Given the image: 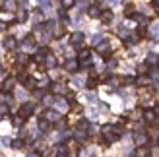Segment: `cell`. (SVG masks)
Wrapping results in <instances>:
<instances>
[{
	"label": "cell",
	"instance_id": "cell-1",
	"mask_svg": "<svg viewBox=\"0 0 159 157\" xmlns=\"http://www.w3.org/2000/svg\"><path fill=\"white\" fill-rule=\"evenodd\" d=\"M101 134L105 136V144H111V142H116L118 138H120V128L118 126H113V124H105V126L101 128Z\"/></svg>",
	"mask_w": 159,
	"mask_h": 157
},
{
	"label": "cell",
	"instance_id": "cell-2",
	"mask_svg": "<svg viewBox=\"0 0 159 157\" xmlns=\"http://www.w3.org/2000/svg\"><path fill=\"white\" fill-rule=\"evenodd\" d=\"M33 111H35V103H31V101H25V103H23L21 105V109H20V119L21 120H25L27 119V116H31V114H33Z\"/></svg>",
	"mask_w": 159,
	"mask_h": 157
},
{
	"label": "cell",
	"instance_id": "cell-3",
	"mask_svg": "<svg viewBox=\"0 0 159 157\" xmlns=\"http://www.w3.org/2000/svg\"><path fill=\"white\" fill-rule=\"evenodd\" d=\"M43 116H45L47 122H58L60 120V114H58V111H54V109H47L43 113Z\"/></svg>",
	"mask_w": 159,
	"mask_h": 157
},
{
	"label": "cell",
	"instance_id": "cell-4",
	"mask_svg": "<svg viewBox=\"0 0 159 157\" xmlns=\"http://www.w3.org/2000/svg\"><path fill=\"white\" fill-rule=\"evenodd\" d=\"M2 47H4L6 51H14L16 47H18V41H16V37L8 35V37H4V41H2Z\"/></svg>",
	"mask_w": 159,
	"mask_h": 157
},
{
	"label": "cell",
	"instance_id": "cell-5",
	"mask_svg": "<svg viewBox=\"0 0 159 157\" xmlns=\"http://www.w3.org/2000/svg\"><path fill=\"white\" fill-rule=\"evenodd\" d=\"M66 147H68V150H66V155H68V157H76V155L80 153V146H78L76 142H70Z\"/></svg>",
	"mask_w": 159,
	"mask_h": 157
},
{
	"label": "cell",
	"instance_id": "cell-6",
	"mask_svg": "<svg viewBox=\"0 0 159 157\" xmlns=\"http://www.w3.org/2000/svg\"><path fill=\"white\" fill-rule=\"evenodd\" d=\"M70 43H72L74 47H82V43H84V33H72V37H70Z\"/></svg>",
	"mask_w": 159,
	"mask_h": 157
},
{
	"label": "cell",
	"instance_id": "cell-7",
	"mask_svg": "<svg viewBox=\"0 0 159 157\" xmlns=\"http://www.w3.org/2000/svg\"><path fill=\"white\" fill-rule=\"evenodd\" d=\"M134 142L138 144V147H142V146H146V142H148V136L144 134V132H136V134H134Z\"/></svg>",
	"mask_w": 159,
	"mask_h": 157
},
{
	"label": "cell",
	"instance_id": "cell-8",
	"mask_svg": "<svg viewBox=\"0 0 159 157\" xmlns=\"http://www.w3.org/2000/svg\"><path fill=\"white\" fill-rule=\"evenodd\" d=\"M113 18H115V14L111 12V10H103L101 16H99V20H101L103 23H111V21H113Z\"/></svg>",
	"mask_w": 159,
	"mask_h": 157
},
{
	"label": "cell",
	"instance_id": "cell-9",
	"mask_svg": "<svg viewBox=\"0 0 159 157\" xmlns=\"http://www.w3.org/2000/svg\"><path fill=\"white\" fill-rule=\"evenodd\" d=\"M87 14H89V18H99V16H101L99 4H91L89 8H87Z\"/></svg>",
	"mask_w": 159,
	"mask_h": 157
},
{
	"label": "cell",
	"instance_id": "cell-10",
	"mask_svg": "<svg viewBox=\"0 0 159 157\" xmlns=\"http://www.w3.org/2000/svg\"><path fill=\"white\" fill-rule=\"evenodd\" d=\"M14 78H6V82L2 83V91L4 93H12V89H14Z\"/></svg>",
	"mask_w": 159,
	"mask_h": 157
},
{
	"label": "cell",
	"instance_id": "cell-11",
	"mask_svg": "<svg viewBox=\"0 0 159 157\" xmlns=\"http://www.w3.org/2000/svg\"><path fill=\"white\" fill-rule=\"evenodd\" d=\"M51 91H52V93H66V83H62V82L52 83V85H51Z\"/></svg>",
	"mask_w": 159,
	"mask_h": 157
},
{
	"label": "cell",
	"instance_id": "cell-12",
	"mask_svg": "<svg viewBox=\"0 0 159 157\" xmlns=\"http://www.w3.org/2000/svg\"><path fill=\"white\" fill-rule=\"evenodd\" d=\"M21 43H23V47H25V49H33V47H35V37H33V35H25Z\"/></svg>",
	"mask_w": 159,
	"mask_h": 157
},
{
	"label": "cell",
	"instance_id": "cell-13",
	"mask_svg": "<svg viewBox=\"0 0 159 157\" xmlns=\"http://www.w3.org/2000/svg\"><path fill=\"white\" fill-rule=\"evenodd\" d=\"M64 68L68 70V72H78V68H80V62L72 58V60H68V62H66V66H64Z\"/></svg>",
	"mask_w": 159,
	"mask_h": 157
},
{
	"label": "cell",
	"instance_id": "cell-14",
	"mask_svg": "<svg viewBox=\"0 0 159 157\" xmlns=\"http://www.w3.org/2000/svg\"><path fill=\"white\" fill-rule=\"evenodd\" d=\"M25 20H27V10H25V8H20L18 16H16V23H23Z\"/></svg>",
	"mask_w": 159,
	"mask_h": 157
},
{
	"label": "cell",
	"instance_id": "cell-15",
	"mask_svg": "<svg viewBox=\"0 0 159 157\" xmlns=\"http://www.w3.org/2000/svg\"><path fill=\"white\" fill-rule=\"evenodd\" d=\"M37 128L41 130V132H49V130H51V122H47L45 119H39V122H37Z\"/></svg>",
	"mask_w": 159,
	"mask_h": 157
},
{
	"label": "cell",
	"instance_id": "cell-16",
	"mask_svg": "<svg viewBox=\"0 0 159 157\" xmlns=\"http://www.w3.org/2000/svg\"><path fill=\"white\" fill-rule=\"evenodd\" d=\"M144 120H146V122H149V124L155 122V111H153V109H148V111L144 113Z\"/></svg>",
	"mask_w": 159,
	"mask_h": 157
},
{
	"label": "cell",
	"instance_id": "cell-17",
	"mask_svg": "<svg viewBox=\"0 0 159 157\" xmlns=\"http://www.w3.org/2000/svg\"><path fill=\"white\" fill-rule=\"evenodd\" d=\"M54 66H57V58H54L52 54H49V56L45 58V68H49V70H52Z\"/></svg>",
	"mask_w": 159,
	"mask_h": 157
},
{
	"label": "cell",
	"instance_id": "cell-18",
	"mask_svg": "<svg viewBox=\"0 0 159 157\" xmlns=\"http://www.w3.org/2000/svg\"><path fill=\"white\" fill-rule=\"evenodd\" d=\"M136 157H148L149 155V147L148 146H142V147H138L136 150V153H134Z\"/></svg>",
	"mask_w": 159,
	"mask_h": 157
},
{
	"label": "cell",
	"instance_id": "cell-19",
	"mask_svg": "<svg viewBox=\"0 0 159 157\" xmlns=\"http://www.w3.org/2000/svg\"><path fill=\"white\" fill-rule=\"evenodd\" d=\"M97 51L103 52V54H107V51H109V41H107V39H103V41L97 45Z\"/></svg>",
	"mask_w": 159,
	"mask_h": 157
},
{
	"label": "cell",
	"instance_id": "cell-20",
	"mask_svg": "<svg viewBox=\"0 0 159 157\" xmlns=\"http://www.w3.org/2000/svg\"><path fill=\"white\" fill-rule=\"evenodd\" d=\"M54 27H57V21H54V20H49V21H45V27H43V29H47V33H52Z\"/></svg>",
	"mask_w": 159,
	"mask_h": 157
},
{
	"label": "cell",
	"instance_id": "cell-21",
	"mask_svg": "<svg viewBox=\"0 0 159 157\" xmlns=\"http://www.w3.org/2000/svg\"><path fill=\"white\" fill-rule=\"evenodd\" d=\"M80 62H85V60H89V56H91V52L87 51V49H84V51H80Z\"/></svg>",
	"mask_w": 159,
	"mask_h": 157
},
{
	"label": "cell",
	"instance_id": "cell-22",
	"mask_svg": "<svg viewBox=\"0 0 159 157\" xmlns=\"http://www.w3.org/2000/svg\"><path fill=\"white\" fill-rule=\"evenodd\" d=\"M146 62H148V64H157V62H159V56H157L155 52H149L148 58H146Z\"/></svg>",
	"mask_w": 159,
	"mask_h": 157
},
{
	"label": "cell",
	"instance_id": "cell-23",
	"mask_svg": "<svg viewBox=\"0 0 159 157\" xmlns=\"http://www.w3.org/2000/svg\"><path fill=\"white\" fill-rule=\"evenodd\" d=\"M25 87L35 91V87H37V80H35V78H27V80H25Z\"/></svg>",
	"mask_w": 159,
	"mask_h": 157
},
{
	"label": "cell",
	"instance_id": "cell-24",
	"mask_svg": "<svg viewBox=\"0 0 159 157\" xmlns=\"http://www.w3.org/2000/svg\"><path fill=\"white\" fill-rule=\"evenodd\" d=\"M120 82H122V80H120V78H116V76H111L109 80H107V83L111 85V87H116V85L120 83Z\"/></svg>",
	"mask_w": 159,
	"mask_h": 157
},
{
	"label": "cell",
	"instance_id": "cell-25",
	"mask_svg": "<svg viewBox=\"0 0 159 157\" xmlns=\"http://www.w3.org/2000/svg\"><path fill=\"white\" fill-rule=\"evenodd\" d=\"M134 14H136V12H134V6H132V4H126L124 16H126V18H134Z\"/></svg>",
	"mask_w": 159,
	"mask_h": 157
},
{
	"label": "cell",
	"instance_id": "cell-26",
	"mask_svg": "<svg viewBox=\"0 0 159 157\" xmlns=\"http://www.w3.org/2000/svg\"><path fill=\"white\" fill-rule=\"evenodd\" d=\"M85 128H89V122H87L85 119H82V120L78 122V128H76V130H82V132H85Z\"/></svg>",
	"mask_w": 159,
	"mask_h": 157
},
{
	"label": "cell",
	"instance_id": "cell-27",
	"mask_svg": "<svg viewBox=\"0 0 159 157\" xmlns=\"http://www.w3.org/2000/svg\"><path fill=\"white\" fill-rule=\"evenodd\" d=\"M152 33L153 37H159V23H153L152 27H149V31H148V35Z\"/></svg>",
	"mask_w": 159,
	"mask_h": 157
},
{
	"label": "cell",
	"instance_id": "cell-28",
	"mask_svg": "<svg viewBox=\"0 0 159 157\" xmlns=\"http://www.w3.org/2000/svg\"><path fill=\"white\" fill-rule=\"evenodd\" d=\"M57 109H58V111H66V109H68V103H66L64 99H58V101H57Z\"/></svg>",
	"mask_w": 159,
	"mask_h": 157
},
{
	"label": "cell",
	"instance_id": "cell-29",
	"mask_svg": "<svg viewBox=\"0 0 159 157\" xmlns=\"http://www.w3.org/2000/svg\"><path fill=\"white\" fill-rule=\"evenodd\" d=\"M74 138L78 140V142H84V140L87 138V134H85V132H82V130H76V134H74Z\"/></svg>",
	"mask_w": 159,
	"mask_h": 157
},
{
	"label": "cell",
	"instance_id": "cell-30",
	"mask_svg": "<svg viewBox=\"0 0 159 157\" xmlns=\"http://www.w3.org/2000/svg\"><path fill=\"white\" fill-rule=\"evenodd\" d=\"M27 72L25 70H21V72H18V82H21V83H25V80H27Z\"/></svg>",
	"mask_w": 159,
	"mask_h": 157
},
{
	"label": "cell",
	"instance_id": "cell-31",
	"mask_svg": "<svg viewBox=\"0 0 159 157\" xmlns=\"http://www.w3.org/2000/svg\"><path fill=\"white\" fill-rule=\"evenodd\" d=\"M10 146L14 147V150H21V147H23V140H14V142H10Z\"/></svg>",
	"mask_w": 159,
	"mask_h": 157
},
{
	"label": "cell",
	"instance_id": "cell-32",
	"mask_svg": "<svg viewBox=\"0 0 159 157\" xmlns=\"http://www.w3.org/2000/svg\"><path fill=\"white\" fill-rule=\"evenodd\" d=\"M97 78H89V80H87V87H89V89H95V87H97Z\"/></svg>",
	"mask_w": 159,
	"mask_h": 157
},
{
	"label": "cell",
	"instance_id": "cell-33",
	"mask_svg": "<svg viewBox=\"0 0 159 157\" xmlns=\"http://www.w3.org/2000/svg\"><path fill=\"white\" fill-rule=\"evenodd\" d=\"M136 37H142V39L148 37V27H146V25H142V27L138 29V35H136Z\"/></svg>",
	"mask_w": 159,
	"mask_h": 157
},
{
	"label": "cell",
	"instance_id": "cell-34",
	"mask_svg": "<svg viewBox=\"0 0 159 157\" xmlns=\"http://www.w3.org/2000/svg\"><path fill=\"white\" fill-rule=\"evenodd\" d=\"M138 41H140V39L136 35H128V37H126V43H128V45H136Z\"/></svg>",
	"mask_w": 159,
	"mask_h": 157
},
{
	"label": "cell",
	"instance_id": "cell-35",
	"mask_svg": "<svg viewBox=\"0 0 159 157\" xmlns=\"http://www.w3.org/2000/svg\"><path fill=\"white\" fill-rule=\"evenodd\" d=\"M16 6H18V2H4V10H16Z\"/></svg>",
	"mask_w": 159,
	"mask_h": 157
},
{
	"label": "cell",
	"instance_id": "cell-36",
	"mask_svg": "<svg viewBox=\"0 0 159 157\" xmlns=\"http://www.w3.org/2000/svg\"><path fill=\"white\" fill-rule=\"evenodd\" d=\"M101 41H103V37H101V35H93V37H91V45H93V47H97Z\"/></svg>",
	"mask_w": 159,
	"mask_h": 157
},
{
	"label": "cell",
	"instance_id": "cell-37",
	"mask_svg": "<svg viewBox=\"0 0 159 157\" xmlns=\"http://www.w3.org/2000/svg\"><path fill=\"white\" fill-rule=\"evenodd\" d=\"M18 62H20V64H27V62H29V56H27V54H20V56H18Z\"/></svg>",
	"mask_w": 159,
	"mask_h": 157
},
{
	"label": "cell",
	"instance_id": "cell-38",
	"mask_svg": "<svg viewBox=\"0 0 159 157\" xmlns=\"http://www.w3.org/2000/svg\"><path fill=\"white\" fill-rule=\"evenodd\" d=\"M76 2L74 0H64V2H62V10H66V8H72Z\"/></svg>",
	"mask_w": 159,
	"mask_h": 157
},
{
	"label": "cell",
	"instance_id": "cell-39",
	"mask_svg": "<svg viewBox=\"0 0 159 157\" xmlns=\"http://www.w3.org/2000/svg\"><path fill=\"white\" fill-rule=\"evenodd\" d=\"M8 20H10V14H8V12H0V21L6 23Z\"/></svg>",
	"mask_w": 159,
	"mask_h": 157
},
{
	"label": "cell",
	"instance_id": "cell-40",
	"mask_svg": "<svg viewBox=\"0 0 159 157\" xmlns=\"http://www.w3.org/2000/svg\"><path fill=\"white\" fill-rule=\"evenodd\" d=\"M60 21H62V23H64V25H66V23L70 21V20H68V16H66V12H64V10H60Z\"/></svg>",
	"mask_w": 159,
	"mask_h": 157
},
{
	"label": "cell",
	"instance_id": "cell-41",
	"mask_svg": "<svg viewBox=\"0 0 159 157\" xmlns=\"http://www.w3.org/2000/svg\"><path fill=\"white\" fill-rule=\"evenodd\" d=\"M66 124H68V122H66L64 119H60V120L57 122V128H58V130H64V128H66Z\"/></svg>",
	"mask_w": 159,
	"mask_h": 157
},
{
	"label": "cell",
	"instance_id": "cell-42",
	"mask_svg": "<svg viewBox=\"0 0 159 157\" xmlns=\"http://www.w3.org/2000/svg\"><path fill=\"white\" fill-rule=\"evenodd\" d=\"M122 83H126V85H134V83H136V80H134V78H124V80H122Z\"/></svg>",
	"mask_w": 159,
	"mask_h": 157
},
{
	"label": "cell",
	"instance_id": "cell-43",
	"mask_svg": "<svg viewBox=\"0 0 159 157\" xmlns=\"http://www.w3.org/2000/svg\"><path fill=\"white\" fill-rule=\"evenodd\" d=\"M21 122H23V120L20 119V116H14V119H12V124H14V126H20Z\"/></svg>",
	"mask_w": 159,
	"mask_h": 157
},
{
	"label": "cell",
	"instance_id": "cell-44",
	"mask_svg": "<svg viewBox=\"0 0 159 157\" xmlns=\"http://www.w3.org/2000/svg\"><path fill=\"white\" fill-rule=\"evenodd\" d=\"M35 97L43 99V97H45V89H35Z\"/></svg>",
	"mask_w": 159,
	"mask_h": 157
},
{
	"label": "cell",
	"instance_id": "cell-45",
	"mask_svg": "<svg viewBox=\"0 0 159 157\" xmlns=\"http://www.w3.org/2000/svg\"><path fill=\"white\" fill-rule=\"evenodd\" d=\"M149 76H153V78H155V76H159V68H157V66H153L152 70H149Z\"/></svg>",
	"mask_w": 159,
	"mask_h": 157
},
{
	"label": "cell",
	"instance_id": "cell-46",
	"mask_svg": "<svg viewBox=\"0 0 159 157\" xmlns=\"http://www.w3.org/2000/svg\"><path fill=\"white\" fill-rule=\"evenodd\" d=\"M146 68H148V66H146V64H140V66H138V72H140V74H142V76H144V74H146V72H148V70H146Z\"/></svg>",
	"mask_w": 159,
	"mask_h": 157
},
{
	"label": "cell",
	"instance_id": "cell-47",
	"mask_svg": "<svg viewBox=\"0 0 159 157\" xmlns=\"http://www.w3.org/2000/svg\"><path fill=\"white\" fill-rule=\"evenodd\" d=\"M43 103H45V105H51V103H52V97H51V95H45V97H43Z\"/></svg>",
	"mask_w": 159,
	"mask_h": 157
},
{
	"label": "cell",
	"instance_id": "cell-48",
	"mask_svg": "<svg viewBox=\"0 0 159 157\" xmlns=\"http://www.w3.org/2000/svg\"><path fill=\"white\" fill-rule=\"evenodd\" d=\"M6 113H8V105L0 103V114H6Z\"/></svg>",
	"mask_w": 159,
	"mask_h": 157
},
{
	"label": "cell",
	"instance_id": "cell-49",
	"mask_svg": "<svg viewBox=\"0 0 159 157\" xmlns=\"http://www.w3.org/2000/svg\"><path fill=\"white\" fill-rule=\"evenodd\" d=\"M39 6H41V10H47V8L51 6V2H41V4H39Z\"/></svg>",
	"mask_w": 159,
	"mask_h": 157
},
{
	"label": "cell",
	"instance_id": "cell-50",
	"mask_svg": "<svg viewBox=\"0 0 159 157\" xmlns=\"http://www.w3.org/2000/svg\"><path fill=\"white\" fill-rule=\"evenodd\" d=\"M116 64H118V62H116V60H115V58H111V60H109V66H111V68H115V66H116Z\"/></svg>",
	"mask_w": 159,
	"mask_h": 157
},
{
	"label": "cell",
	"instance_id": "cell-51",
	"mask_svg": "<svg viewBox=\"0 0 159 157\" xmlns=\"http://www.w3.org/2000/svg\"><path fill=\"white\" fill-rule=\"evenodd\" d=\"M97 99V95H95V93H89V95H87V101H95Z\"/></svg>",
	"mask_w": 159,
	"mask_h": 157
},
{
	"label": "cell",
	"instance_id": "cell-52",
	"mask_svg": "<svg viewBox=\"0 0 159 157\" xmlns=\"http://www.w3.org/2000/svg\"><path fill=\"white\" fill-rule=\"evenodd\" d=\"M152 6H153V8H155V10L159 12V0H155V2H152Z\"/></svg>",
	"mask_w": 159,
	"mask_h": 157
},
{
	"label": "cell",
	"instance_id": "cell-53",
	"mask_svg": "<svg viewBox=\"0 0 159 157\" xmlns=\"http://www.w3.org/2000/svg\"><path fill=\"white\" fill-rule=\"evenodd\" d=\"M27 157H39V153H33V151H31V153H27Z\"/></svg>",
	"mask_w": 159,
	"mask_h": 157
},
{
	"label": "cell",
	"instance_id": "cell-54",
	"mask_svg": "<svg viewBox=\"0 0 159 157\" xmlns=\"http://www.w3.org/2000/svg\"><path fill=\"white\" fill-rule=\"evenodd\" d=\"M58 157H68V155H66V153H64V155H58Z\"/></svg>",
	"mask_w": 159,
	"mask_h": 157
},
{
	"label": "cell",
	"instance_id": "cell-55",
	"mask_svg": "<svg viewBox=\"0 0 159 157\" xmlns=\"http://www.w3.org/2000/svg\"><path fill=\"white\" fill-rule=\"evenodd\" d=\"M128 157H136V155H128Z\"/></svg>",
	"mask_w": 159,
	"mask_h": 157
},
{
	"label": "cell",
	"instance_id": "cell-56",
	"mask_svg": "<svg viewBox=\"0 0 159 157\" xmlns=\"http://www.w3.org/2000/svg\"><path fill=\"white\" fill-rule=\"evenodd\" d=\"M0 91H2V85H0Z\"/></svg>",
	"mask_w": 159,
	"mask_h": 157
}]
</instances>
